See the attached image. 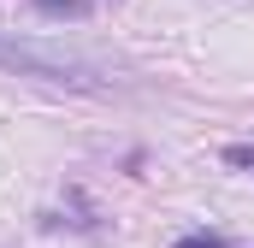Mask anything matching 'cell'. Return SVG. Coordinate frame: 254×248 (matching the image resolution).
Returning <instances> with one entry per match:
<instances>
[{"mask_svg": "<svg viewBox=\"0 0 254 248\" xmlns=\"http://www.w3.org/2000/svg\"><path fill=\"white\" fill-rule=\"evenodd\" d=\"M178 248H231V243L213 237V231H195V237H178Z\"/></svg>", "mask_w": 254, "mask_h": 248, "instance_id": "4", "label": "cell"}, {"mask_svg": "<svg viewBox=\"0 0 254 248\" xmlns=\"http://www.w3.org/2000/svg\"><path fill=\"white\" fill-rule=\"evenodd\" d=\"M0 71L36 77L54 89H77V95H113L107 65H95L89 54H71L60 42H36V36H0Z\"/></svg>", "mask_w": 254, "mask_h": 248, "instance_id": "1", "label": "cell"}, {"mask_svg": "<svg viewBox=\"0 0 254 248\" xmlns=\"http://www.w3.org/2000/svg\"><path fill=\"white\" fill-rule=\"evenodd\" d=\"M42 12H54V18H83L89 12V0H36Z\"/></svg>", "mask_w": 254, "mask_h": 248, "instance_id": "2", "label": "cell"}, {"mask_svg": "<svg viewBox=\"0 0 254 248\" xmlns=\"http://www.w3.org/2000/svg\"><path fill=\"white\" fill-rule=\"evenodd\" d=\"M225 166H243V172H254V142H231V148H225Z\"/></svg>", "mask_w": 254, "mask_h": 248, "instance_id": "3", "label": "cell"}]
</instances>
